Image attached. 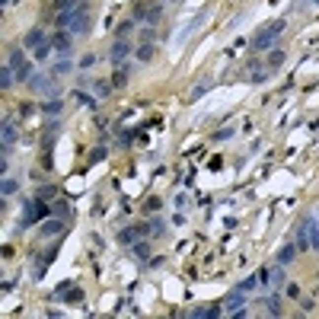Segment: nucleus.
Returning <instances> with one entry per match:
<instances>
[{
	"instance_id": "36",
	"label": "nucleus",
	"mask_w": 319,
	"mask_h": 319,
	"mask_svg": "<svg viewBox=\"0 0 319 319\" xmlns=\"http://www.w3.org/2000/svg\"><path fill=\"white\" fill-rule=\"evenodd\" d=\"M147 16H150V10H147L144 3H134V19H141V23H147Z\"/></svg>"
},
{
	"instance_id": "32",
	"label": "nucleus",
	"mask_w": 319,
	"mask_h": 319,
	"mask_svg": "<svg viewBox=\"0 0 319 319\" xmlns=\"http://www.w3.org/2000/svg\"><path fill=\"white\" fill-rule=\"evenodd\" d=\"M67 214H71L67 201H54V205H51V217H67Z\"/></svg>"
},
{
	"instance_id": "6",
	"label": "nucleus",
	"mask_w": 319,
	"mask_h": 319,
	"mask_svg": "<svg viewBox=\"0 0 319 319\" xmlns=\"http://www.w3.org/2000/svg\"><path fill=\"white\" fill-rule=\"evenodd\" d=\"M128 54H131L128 42H125V38H115V42H112V48H108V58H112V64H115V67H121V64L128 61Z\"/></svg>"
},
{
	"instance_id": "3",
	"label": "nucleus",
	"mask_w": 319,
	"mask_h": 319,
	"mask_svg": "<svg viewBox=\"0 0 319 319\" xmlns=\"http://www.w3.org/2000/svg\"><path fill=\"white\" fill-rule=\"evenodd\" d=\"M29 86L35 93H42V96H58V77L48 71V73H35V77L29 80Z\"/></svg>"
},
{
	"instance_id": "25",
	"label": "nucleus",
	"mask_w": 319,
	"mask_h": 319,
	"mask_svg": "<svg viewBox=\"0 0 319 319\" xmlns=\"http://www.w3.org/2000/svg\"><path fill=\"white\" fill-rule=\"evenodd\" d=\"M147 233H150V236H163V233H166V223H163L160 217H153V220L147 223Z\"/></svg>"
},
{
	"instance_id": "40",
	"label": "nucleus",
	"mask_w": 319,
	"mask_h": 319,
	"mask_svg": "<svg viewBox=\"0 0 319 319\" xmlns=\"http://www.w3.org/2000/svg\"><path fill=\"white\" fill-rule=\"evenodd\" d=\"M147 23H160V6H150V16H147Z\"/></svg>"
},
{
	"instance_id": "28",
	"label": "nucleus",
	"mask_w": 319,
	"mask_h": 319,
	"mask_svg": "<svg viewBox=\"0 0 319 319\" xmlns=\"http://www.w3.org/2000/svg\"><path fill=\"white\" fill-rule=\"evenodd\" d=\"M265 307H268V313H271V316H281V300H278V294L265 297Z\"/></svg>"
},
{
	"instance_id": "14",
	"label": "nucleus",
	"mask_w": 319,
	"mask_h": 319,
	"mask_svg": "<svg viewBox=\"0 0 319 319\" xmlns=\"http://www.w3.org/2000/svg\"><path fill=\"white\" fill-rule=\"evenodd\" d=\"M297 252H300V249H297L294 243H287V246H281V252H278V265H290V262L297 259Z\"/></svg>"
},
{
	"instance_id": "9",
	"label": "nucleus",
	"mask_w": 319,
	"mask_h": 319,
	"mask_svg": "<svg viewBox=\"0 0 319 319\" xmlns=\"http://www.w3.org/2000/svg\"><path fill=\"white\" fill-rule=\"evenodd\" d=\"M303 227H307V233H310V249H316V252H319V223H316V214L303 217Z\"/></svg>"
},
{
	"instance_id": "33",
	"label": "nucleus",
	"mask_w": 319,
	"mask_h": 319,
	"mask_svg": "<svg viewBox=\"0 0 319 319\" xmlns=\"http://www.w3.org/2000/svg\"><path fill=\"white\" fill-rule=\"evenodd\" d=\"M54 195H58V188H54V185H42V188H38V192H35V198L48 201V198H54Z\"/></svg>"
},
{
	"instance_id": "24",
	"label": "nucleus",
	"mask_w": 319,
	"mask_h": 319,
	"mask_svg": "<svg viewBox=\"0 0 319 319\" xmlns=\"http://www.w3.org/2000/svg\"><path fill=\"white\" fill-rule=\"evenodd\" d=\"M294 233H297V249H310V233H307V227H303V223L294 230Z\"/></svg>"
},
{
	"instance_id": "5",
	"label": "nucleus",
	"mask_w": 319,
	"mask_h": 319,
	"mask_svg": "<svg viewBox=\"0 0 319 319\" xmlns=\"http://www.w3.org/2000/svg\"><path fill=\"white\" fill-rule=\"evenodd\" d=\"M64 233V217H51V220H42L38 223V236L51 240V236H61Z\"/></svg>"
},
{
	"instance_id": "11",
	"label": "nucleus",
	"mask_w": 319,
	"mask_h": 319,
	"mask_svg": "<svg viewBox=\"0 0 319 319\" xmlns=\"http://www.w3.org/2000/svg\"><path fill=\"white\" fill-rule=\"evenodd\" d=\"M51 73H54V77H67V73H73V58H71V54H67V58H58V61H54V64H51Z\"/></svg>"
},
{
	"instance_id": "10",
	"label": "nucleus",
	"mask_w": 319,
	"mask_h": 319,
	"mask_svg": "<svg viewBox=\"0 0 319 319\" xmlns=\"http://www.w3.org/2000/svg\"><path fill=\"white\" fill-rule=\"evenodd\" d=\"M45 42H48V35H45L42 29H29V32L23 35V45H26V48H32V51H35L38 45H45Z\"/></svg>"
},
{
	"instance_id": "41",
	"label": "nucleus",
	"mask_w": 319,
	"mask_h": 319,
	"mask_svg": "<svg viewBox=\"0 0 319 319\" xmlns=\"http://www.w3.org/2000/svg\"><path fill=\"white\" fill-rule=\"evenodd\" d=\"M160 208H163L160 198H147V211H160Z\"/></svg>"
},
{
	"instance_id": "7",
	"label": "nucleus",
	"mask_w": 319,
	"mask_h": 319,
	"mask_svg": "<svg viewBox=\"0 0 319 319\" xmlns=\"http://www.w3.org/2000/svg\"><path fill=\"white\" fill-rule=\"evenodd\" d=\"M0 134H3V147H0V150H3V157H6V153H10V147H13V141H16V121H13V118H3Z\"/></svg>"
},
{
	"instance_id": "1",
	"label": "nucleus",
	"mask_w": 319,
	"mask_h": 319,
	"mask_svg": "<svg viewBox=\"0 0 319 319\" xmlns=\"http://www.w3.org/2000/svg\"><path fill=\"white\" fill-rule=\"evenodd\" d=\"M284 19H278V23H271L268 29H262V32H255V38H252V51H271L275 48V42H278V35L284 32Z\"/></svg>"
},
{
	"instance_id": "46",
	"label": "nucleus",
	"mask_w": 319,
	"mask_h": 319,
	"mask_svg": "<svg viewBox=\"0 0 319 319\" xmlns=\"http://www.w3.org/2000/svg\"><path fill=\"white\" fill-rule=\"evenodd\" d=\"M160 3H166V0H160Z\"/></svg>"
},
{
	"instance_id": "13",
	"label": "nucleus",
	"mask_w": 319,
	"mask_h": 319,
	"mask_svg": "<svg viewBox=\"0 0 319 319\" xmlns=\"http://www.w3.org/2000/svg\"><path fill=\"white\" fill-rule=\"evenodd\" d=\"M42 112L48 115V118H58V115L64 112V103H61L58 96H48V103H42Z\"/></svg>"
},
{
	"instance_id": "4",
	"label": "nucleus",
	"mask_w": 319,
	"mask_h": 319,
	"mask_svg": "<svg viewBox=\"0 0 319 319\" xmlns=\"http://www.w3.org/2000/svg\"><path fill=\"white\" fill-rule=\"evenodd\" d=\"M144 236H147V223H134V227H125L118 233V243L121 246H134V243L144 240Z\"/></svg>"
},
{
	"instance_id": "2",
	"label": "nucleus",
	"mask_w": 319,
	"mask_h": 319,
	"mask_svg": "<svg viewBox=\"0 0 319 319\" xmlns=\"http://www.w3.org/2000/svg\"><path fill=\"white\" fill-rule=\"evenodd\" d=\"M223 313H227V316H236V319H246V316H249L243 290H230V297L223 300Z\"/></svg>"
},
{
	"instance_id": "31",
	"label": "nucleus",
	"mask_w": 319,
	"mask_h": 319,
	"mask_svg": "<svg viewBox=\"0 0 319 319\" xmlns=\"http://www.w3.org/2000/svg\"><path fill=\"white\" fill-rule=\"evenodd\" d=\"M284 64V51H278V48H271V54H268V67L275 71V67H281Z\"/></svg>"
},
{
	"instance_id": "39",
	"label": "nucleus",
	"mask_w": 319,
	"mask_h": 319,
	"mask_svg": "<svg viewBox=\"0 0 319 319\" xmlns=\"http://www.w3.org/2000/svg\"><path fill=\"white\" fill-rule=\"evenodd\" d=\"M99 160H106V147H96V150H93L90 163H99Z\"/></svg>"
},
{
	"instance_id": "18",
	"label": "nucleus",
	"mask_w": 319,
	"mask_h": 319,
	"mask_svg": "<svg viewBox=\"0 0 319 319\" xmlns=\"http://www.w3.org/2000/svg\"><path fill=\"white\" fill-rule=\"evenodd\" d=\"M32 77H35V64H29V61H26L23 67H16V80H23V83H29Z\"/></svg>"
},
{
	"instance_id": "44",
	"label": "nucleus",
	"mask_w": 319,
	"mask_h": 319,
	"mask_svg": "<svg viewBox=\"0 0 319 319\" xmlns=\"http://www.w3.org/2000/svg\"><path fill=\"white\" fill-rule=\"evenodd\" d=\"M0 3H3V6H6V3H10V0H0Z\"/></svg>"
},
{
	"instance_id": "35",
	"label": "nucleus",
	"mask_w": 319,
	"mask_h": 319,
	"mask_svg": "<svg viewBox=\"0 0 319 319\" xmlns=\"http://www.w3.org/2000/svg\"><path fill=\"white\" fill-rule=\"evenodd\" d=\"M252 80H255V83H265L268 71H265V67H259V64H252Z\"/></svg>"
},
{
	"instance_id": "16",
	"label": "nucleus",
	"mask_w": 319,
	"mask_h": 319,
	"mask_svg": "<svg viewBox=\"0 0 319 319\" xmlns=\"http://www.w3.org/2000/svg\"><path fill=\"white\" fill-rule=\"evenodd\" d=\"M220 313H223L220 307H195V310H192V316H195V319H217Z\"/></svg>"
},
{
	"instance_id": "30",
	"label": "nucleus",
	"mask_w": 319,
	"mask_h": 319,
	"mask_svg": "<svg viewBox=\"0 0 319 319\" xmlns=\"http://www.w3.org/2000/svg\"><path fill=\"white\" fill-rule=\"evenodd\" d=\"M93 90H96V96H108V93H112V80H96Z\"/></svg>"
},
{
	"instance_id": "12",
	"label": "nucleus",
	"mask_w": 319,
	"mask_h": 319,
	"mask_svg": "<svg viewBox=\"0 0 319 319\" xmlns=\"http://www.w3.org/2000/svg\"><path fill=\"white\" fill-rule=\"evenodd\" d=\"M284 284H287V275H284V265H271L268 268V287H284Z\"/></svg>"
},
{
	"instance_id": "34",
	"label": "nucleus",
	"mask_w": 319,
	"mask_h": 319,
	"mask_svg": "<svg viewBox=\"0 0 319 319\" xmlns=\"http://www.w3.org/2000/svg\"><path fill=\"white\" fill-rule=\"evenodd\" d=\"M77 67H83V71H93V67H96V54H83V58L77 61Z\"/></svg>"
},
{
	"instance_id": "37",
	"label": "nucleus",
	"mask_w": 319,
	"mask_h": 319,
	"mask_svg": "<svg viewBox=\"0 0 319 319\" xmlns=\"http://www.w3.org/2000/svg\"><path fill=\"white\" fill-rule=\"evenodd\" d=\"M64 300H67V303H80V300H83V294H80L77 287H71V290L64 294Z\"/></svg>"
},
{
	"instance_id": "23",
	"label": "nucleus",
	"mask_w": 319,
	"mask_h": 319,
	"mask_svg": "<svg viewBox=\"0 0 319 319\" xmlns=\"http://www.w3.org/2000/svg\"><path fill=\"white\" fill-rule=\"evenodd\" d=\"M255 284H259V275H249V278H243V281L236 284V290H243V294H249V290H255Z\"/></svg>"
},
{
	"instance_id": "20",
	"label": "nucleus",
	"mask_w": 319,
	"mask_h": 319,
	"mask_svg": "<svg viewBox=\"0 0 319 319\" xmlns=\"http://www.w3.org/2000/svg\"><path fill=\"white\" fill-rule=\"evenodd\" d=\"M6 64H10V67H23L26 64L23 48H10V51H6Z\"/></svg>"
},
{
	"instance_id": "8",
	"label": "nucleus",
	"mask_w": 319,
	"mask_h": 319,
	"mask_svg": "<svg viewBox=\"0 0 319 319\" xmlns=\"http://www.w3.org/2000/svg\"><path fill=\"white\" fill-rule=\"evenodd\" d=\"M48 42H51V48L58 51L61 58H67V54H71V35H67L64 29H58V32H54V35L48 38Z\"/></svg>"
},
{
	"instance_id": "45",
	"label": "nucleus",
	"mask_w": 319,
	"mask_h": 319,
	"mask_svg": "<svg viewBox=\"0 0 319 319\" xmlns=\"http://www.w3.org/2000/svg\"><path fill=\"white\" fill-rule=\"evenodd\" d=\"M313 3H316V6H319V0H313Z\"/></svg>"
},
{
	"instance_id": "42",
	"label": "nucleus",
	"mask_w": 319,
	"mask_h": 319,
	"mask_svg": "<svg viewBox=\"0 0 319 319\" xmlns=\"http://www.w3.org/2000/svg\"><path fill=\"white\" fill-rule=\"evenodd\" d=\"M227 138H233V128H223V131L217 134V141H227Z\"/></svg>"
},
{
	"instance_id": "26",
	"label": "nucleus",
	"mask_w": 319,
	"mask_h": 319,
	"mask_svg": "<svg viewBox=\"0 0 319 319\" xmlns=\"http://www.w3.org/2000/svg\"><path fill=\"white\" fill-rule=\"evenodd\" d=\"M73 99H77V106H86V108H96V99L86 96L83 90H73Z\"/></svg>"
},
{
	"instance_id": "29",
	"label": "nucleus",
	"mask_w": 319,
	"mask_h": 319,
	"mask_svg": "<svg viewBox=\"0 0 319 319\" xmlns=\"http://www.w3.org/2000/svg\"><path fill=\"white\" fill-rule=\"evenodd\" d=\"M134 58H138V61H150V58H153V45H150V42H144L138 51H134Z\"/></svg>"
},
{
	"instance_id": "15",
	"label": "nucleus",
	"mask_w": 319,
	"mask_h": 319,
	"mask_svg": "<svg viewBox=\"0 0 319 319\" xmlns=\"http://www.w3.org/2000/svg\"><path fill=\"white\" fill-rule=\"evenodd\" d=\"M131 255H134L138 262H147V259H150V243H147V240H138V243L131 246Z\"/></svg>"
},
{
	"instance_id": "21",
	"label": "nucleus",
	"mask_w": 319,
	"mask_h": 319,
	"mask_svg": "<svg viewBox=\"0 0 319 319\" xmlns=\"http://www.w3.org/2000/svg\"><path fill=\"white\" fill-rule=\"evenodd\" d=\"M211 86H214V80H201V83H198V86H195V90H192V96H188V99H192V103H198V99L205 96V93L211 90Z\"/></svg>"
},
{
	"instance_id": "19",
	"label": "nucleus",
	"mask_w": 319,
	"mask_h": 319,
	"mask_svg": "<svg viewBox=\"0 0 319 319\" xmlns=\"http://www.w3.org/2000/svg\"><path fill=\"white\" fill-rule=\"evenodd\" d=\"M128 73H131V67H128V64H121L118 71L112 73V86H125V83H128Z\"/></svg>"
},
{
	"instance_id": "22",
	"label": "nucleus",
	"mask_w": 319,
	"mask_h": 319,
	"mask_svg": "<svg viewBox=\"0 0 319 319\" xmlns=\"http://www.w3.org/2000/svg\"><path fill=\"white\" fill-rule=\"evenodd\" d=\"M0 192H3V198H10V195H16V192H19V182L6 176V179H3V185H0Z\"/></svg>"
},
{
	"instance_id": "38",
	"label": "nucleus",
	"mask_w": 319,
	"mask_h": 319,
	"mask_svg": "<svg viewBox=\"0 0 319 319\" xmlns=\"http://www.w3.org/2000/svg\"><path fill=\"white\" fill-rule=\"evenodd\" d=\"M131 29H134V23L131 19H125V23L118 26V38H125V35H131Z\"/></svg>"
},
{
	"instance_id": "17",
	"label": "nucleus",
	"mask_w": 319,
	"mask_h": 319,
	"mask_svg": "<svg viewBox=\"0 0 319 319\" xmlns=\"http://www.w3.org/2000/svg\"><path fill=\"white\" fill-rule=\"evenodd\" d=\"M13 83H16V67L3 64V71H0V86H3V90H10Z\"/></svg>"
},
{
	"instance_id": "43",
	"label": "nucleus",
	"mask_w": 319,
	"mask_h": 319,
	"mask_svg": "<svg viewBox=\"0 0 319 319\" xmlns=\"http://www.w3.org/2000/svg\"><path fill=\"white\" fill-rule=\"evenodd\" d=\"M284 287H287L290 297H300V287H297V284H284Z\"/></svg>"
},
{
	"instance_id": "27",
	"label": "nucleus",
	"mask_w": 319,
	"mask_h": 319,
	"mask_svg": "<svg viewBox=\"0 0 319 319\" xmlns=\"http://www.w3.org/2000/svg\"><path fill=\"white\" fill-rule=\"evenodd\" d=\"M51 42H45V45H38V48H35V61H38V64H45V61H48L51 58Z\"/></svg>"
}]
</instances>
